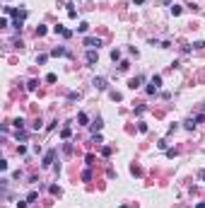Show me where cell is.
Here are the masks:
<instances>
[{"instance_id":"6da1fadb","label":"cell","mask_w":205,"mask_h":208,"mask_svg":"<svg viewBox=\"0 0 205 208\" xmlns=\"http://www.w3.org/2000/svg\"><path fill=\"white\" fill-rule=\"evenodd\" d=\"M159 87H162V75H152V80H150V85L145 87V92H147V95H155Z\"/></svg>"},{"instance_id":"7a4b0ae2","label":"cell","mask_w":205,"mask_h":208,"mask_svg":"<svg viewBox=\"0 0 205 208\" xmlns=\"http://www.w3.org/2000/svg\"><path fill=\"white\" fill-rule=\"evenodd\" d=\"M85 46H89V48H97L99 51V46H102V39H97V36H85V41H82Z\"/></svg>"},{"instance_id":"3957f363","label":"cell","mask_w":205,"mask_h":208,"mask_svg":"<svg viewBox=\"0 0 205 208\" xmlns=\"http://www.w3.org/2000/svg\"><path fill=\"white\" fill-rule=\"evenodd\" d=\"M53 160H56V150H48V152L43 155V162H41V165H43V167H51Z\"/></svg>"},{"instance_id":"277c9868","label":"cell","mask_w":205,"mask_h":208,"mask_svg":"<svg viewBox=\"0 0 205 208\" xmlns=\"http://www.w3.org/2000/svg\"><path fill=\"white\" fill-rule=\"evenodd\" d=\"M92 85H94V87H97L99 92L109 90V85H106V80H104V77H94V80H92Z\"/></svg>"},{"instance_id":"5b68a950","label":"cell","mask_w":205,"mask_h":208,"mask_svg":"<svg viewBox=\"0 0 205 208\" xmlns=\"http://www.w3.org/2000/svg\"><path fill=\"white\" fill-rule=\"evenodd\" d=\"M97 58H99V53H97L94 48H89V51H87V63H89V66H94V63H97Z\"/></svg>"},{"instance_id":"8992f818","label":"cell","mask_w":205,"mask_h":208,"mask_svg":"<svg viewBox=\"0 0 205 208\" xmlns=\"http://www.w3.org/2000/svg\"><path fill=\"white\" fill-rule=\"evenodd\" d=\"M140 85H142V75H135V77H133V80L128 82V87H130V90H137Z\"/></svg>"},{"instance_id":"52a82bcc","label":"cell","mask_w":205,"mask_h":208,"mask_svg":"<svg viewBox=\"0 0 205 208\" xmlns=\"http://www.w3.org/2000/svg\"><path fill=\"white\" fill-rule=\"evenodd\" d=\"M89 126H92V131L97 133V131H102V128H104V121H102V119H94V121H92Z\"/></svg>"},{"instance_id":"ba28073f","label":"cell","mask_w":205,"mask_h":208,"mask_svg":"<svg viewBox=\"0 0 205 208\" xmlns=\"http://www.w3.org/2000/svg\"><path fill=\"white\" fill-rule=\"evenodd\" d=\"M68 51L63 48V46H56V48H51V56H65Z\"/></svg>"},{"instance_id":"9c48e42d","label":"cell","mask_w":205,"mask_h":208,"mask_svg":"<svg viewBox=\"0 0 205 208\" xmlns=\"http://www.w3.org/2000/svg\"><path fill=\"white\" fill-rule=\"evenodd\" d=\"M77 121H80V126H89V124H87L89 119H87V114H85V111H80V114H77Z\"/></svg>"},{"instance_id":"30bf717a","label":"cell","mask_w":205,"mask_h":208,"mask_svg":"<svg viewBox=\"0 0 205 208\" xmlns=\"http://www.w3.org/2000/svg\"><path fill=\"white\" fill-rule=\"evenodd\" d=\"M61 138H63V140L70 138V126H63V128H61Z\"/></svg>"},{"instance_id":"8fae6325","label":"cell","mask_w":205,"mask_h":208,"mask_svg":"<svg viewBox=\"0 0 205 208\" xmlns=\"http://www.w3.org/2000/svg\"><path fill=\"white\" fill-rule=\"evenodd\" d=\"M183 128H186V131H193V128H196V119H188V121L183 124Z\"/></svg>"},{"instance_id":"7c38bea8","label":"cell","mask_w":205,"mask_h":208,"mask_svg":"<svg viewBox=\"0 0 205 208\" xmlns=\"http://www.w3.org/2000/svg\"><path fill=\"white\" fill-rule=\"evenodd\" d=\"M181 12H183V7H181V5H171V15H174V17H176V15H181Z\"/></svg>"},{"instance_id":"4fadbf2b","label":"cell","mask_w":205,"mask_h":208,"mask_svg":"<svg viewBox=\"0 0 205 208\" xmlns=\"http://www.w3.org/2000/svg\"><path fill=\"white\" fill-rule=\"evenodd\" d=\"M111 61H113V63H116V61H121V51H118V48H113V51H111Z\"/></svg>"},{"instance_id":"5bb4252c","label":"cell","mask_w":205,"mask_h":208,"mask_svg":"<svg viewBox=\"0 0 205 208\" xmlns=\"http://www.w3.org/2000/svg\"><path fill=\"white\" fill-rule=\"evenodd\" d=\"M109 97H111L113 102H121V99H123V95H121V92H109Z\"/></svg>"},{"instance_id":"9a60e30c","label":"cell","mask_w":205,"mask_h":208,"mask_svg":"<svg viewBox=\"0 0 205 208\" xmlns=\"http://www.w3.org/2000/svg\"><path fill=\"white\" fill-rule=\"evenodd\" d=\"M46 32H48V29H46V24H39V27H36V36H43Z\"/></svg>"},{"instance_id":"2e32d148","label":"cell","mask_w":205,"mask_h":208,"mask_svg":"<svg viewBox=\"0 0 205 208\" xmlns=\"http://www.w3.org/2000/svg\"><path fill=\"white\" fill-rule=\"evenodd\" d=\"M36 87H39V80H29V82H27V90H32V92H34Z\"/></svg>"},{"instance_id":"e0dca14e","label":"cell","mask_w":205,"mask_h":208,"mask_svg":"<svg viewBox=\"0 0 205 208\" xmlns=\"http://www.w3.org/2000/svg\"><path fill=\"white\" fill-rule=\"evenodd\" d=\"M36 199H39V191H29V196H27V201H29V203H34Z\"/></svg>"},{"instance_id":"ac0fdd59","label":"cell","mask_w":205,"mask_h":208,"mask_svg":"<svg viewBox=\"0 0 205 208\" xmlns=\"http://www.w3.org/2000/svg\"><path fill=\"white\" fill-rule=\"evenodd\" d=\"M77 29L85 34V32H89V24H87V22H80V27H77Z\"/></svg>"},{"instance_id":"d6986e66","label":"cell","mask_w":205,"mask_h":208,"mask_svg":"<svg viewBox=\"0 0 205 208\" xmlns=\"http://www.w3.org/2000/svg\"><path fill=\"white\" fill-rule=\"evenodd\" d=\"M12 124H15V128H17V131H19V128H22V126H24V119H15V121H12Z\"/></svg>"},{"instance_id":"ffe728a7","label":"cell","mask_w":205,"mask_h":208,"mask_svg":"<svg viewBox=\"0 0 205 208\" xmlns=\"http://www.w3.org/2000/svg\"><path fill=\"white\" fill-rule=\"evenodd\" d=\"M130 68V63H128V61H121V63H118V70H128Z\"/></svg>"},{"instance_id":"44dd1931","label":"cell","mask_w":205,"mask_h":208,"mask_svg":"<svg viewBox=\"0 0 205 208\" xmlns=\"http://www.w3.org/2000/svg\"><path fill=\"white\" fill-rule=\"evenodd\" d=\"M46 58H48V56H46V53H41V56H39V58H36V63H39V66H41V63H46Z\"/></svg>"},{"instance_id":"7402d4cb","label":"cell","mask_w":205,"mask_h":208,"mask_svg":"<svg viewBox=\"0 0 205 208\" xmlns=\"http://www.w3.org/2000/svg\"><path fill=\"white\" fill-rule=\"evenodd\" d=\"M56 80H58V77H56L53 73H48V75H46V82H56Z\"/></svg>"},{"instance_id":"603a6c76","label":"cell","mask_w":205,"mask_h":208,"mask_svg":"<svg viewBox=\"0 0 205 208\" xmlns=\"http://www.w3.org/2000/svg\"><path fill=\"white\" fill-rule=\"evenodd\" d=\"M137 131L140 133H147V124H137Z\"/></svg>"},{"instance_id":"cb8c5ba5","label":"cell","mask_w":205,"mask_h":208,"mask_svg":"<svg viewBox=\"0 0 205 208\" xmlns=\"http://www.w3.org/2000/svg\"><path fill=\"white\" fill-rule=\"evenodd\" d=\"M102 155H104V157H109V155H111V148H106V145H104V148H102Z\"/></svg>"},{"instance_id":"d4e9b609","label":"cell","mask_w":205,"mask_h":208,"mask_svg":"<svg viewBox=\"0 0 205 208\" xmlns=\"http://www.w3.org/2000/svg\"><path fill=\"white\" fill-rule=\"evenodd\" d=\"M32 128H34V131H39V128H41V119H36L34 124H32Z\"/></svg>"},{"instance_id":"484cf974","label":"cell","mask_w":205,"mask_h":208,"mask_svg":"<svg viewBox=\"0 0 205 208\" xmlns=\"http://www.w3.org/2000/svg\"><path fill=\"white\" fill-rule=\"evenodd\" d=\"M29 138V136H27V133H19V131H17V140H22V143H24V140Z\"/></svg>"},{"instance_id":"4316f807","label":"cell","mask_w":205,"mask_h":208,"mask_svg":"<svg viewBox=\"0 0 205 208\" xmlns=\"http://www.w3.org/2000/svg\"><path fill=\"white\" fill-rule=\"evenodd\" d=\"M92 143H97V145H102L104 140H102V136H97V133H94V138H92Z\"/></svg>"},{"instance_id":"83f0119b","label":"cell","mask_w":205,"mask_h":208,"mask_svg":"<svg viewBox=\"0 0 205 208\" xmlns=\"http://www.w3.org/2000/svg\"><path fill=\"white\" fill-rule=\"evenodd\" d=\"M27 203L29 201H17V208H27Z\"/></svg>"},{"instance_id":"f1b7e54d","label":"cell","mask_w":205,"mask_h":208,"mask_svg":"<svg viewBox=\"0 0 205 208\" xmlns=\"http://www.w3.org/2000/svg\"><path fill=\"white\" fill-rule=\"evenodd\" d=\"M198 177H200V179H205V170H200V172H198Z\"/></svg>"},{"instance_id":"f546056e","label":"cell","mask_w":205,"mask_h":208,"mask_svg":"<svg viewBox=\"0 0 205 208\" xmlns=\"http://www.w3.org/2000/svg\"><path fill=\"white\" fill-rule=\"evenodd\" d=\"M196 208H205V203H198V206H196Z\"/></svg>"}]
</instances>
